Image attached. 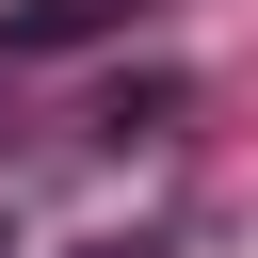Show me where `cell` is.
Masks as SVG:
<instances>
[{
    "label": "cell",
    "instance_id": "cell-2",
    "mask_svg": "<svg viewBox=\"0 0 258 258\" xmlns=\"http://www.w3.org/2000/svg\"><path fill=\"white\" fill-rule=\"evenodd\" d=\"M0 258H16V210H0Z\"/></svg>",
    "mask_w": 258,
    "mask_h": 258
},
{
    "label": "cell",
    "instance_id": "cell-1",
    "mask_svg": "<svg viewBox=\"0 0 258 258\" xmlns=\"http://www.w3.org/2000/svg\"><path fill=\"white\" fill-rule=\"evenodd\" d=\"M145 0H16L0 16V64H64V48H113Z\"/></svg>",
    "mask_w": 258,
    "mask_h": 258
}]
</instances>
